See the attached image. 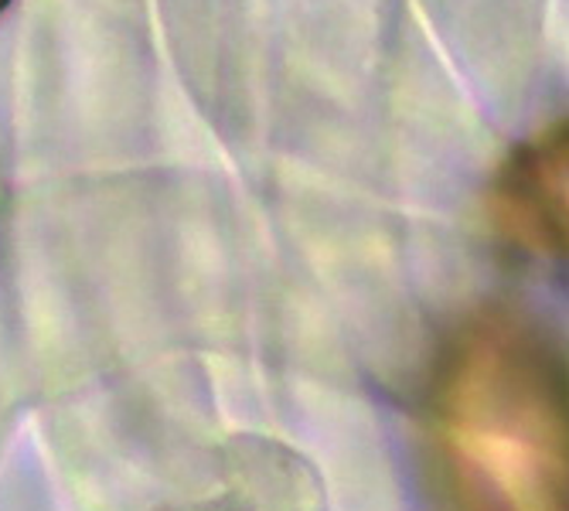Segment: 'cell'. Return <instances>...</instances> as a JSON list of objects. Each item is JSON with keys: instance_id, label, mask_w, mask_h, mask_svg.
I'll use <instances>...</instances> for the list:
<instances>
[{"instance_id": "2", "label": "cell", "mask_w": 569, "mask_h": 511, "mask_svg": "<svg viewBox=\"0 0 569 511\" xmlns=\"http://www.w3.org/2000/svg\"><path fill=\"white\" fill-rule=\"evenodd\" d=\"M488 209L508 242L569 260V117L508 153L491 181Z\"/></svg>"}, {"instance_id": "1", "label": "cell", "mask_w": 569, "mask_h": 511, "mask_svg": "<svg viewBox=\"0 0 569 511\" xmlns=\"http://www.w3.org/2000/svg\"><path fill=\"white\" fill-rule=\"evenodd\" d=\"M420 420L447 511H569V358L536 321L508 307L460 318Z\"/></svg>"}, {"instance_id": "3", "label": "cell", "mask_w": 569, "mask_h": 511, "mask_svg": "<svg viewBox=\"0 0 569 511\" xmlns=\"http://www.w3.org/2000/svg\"><path fill=\"white\" fill-rule=\"evenodd\" d=\"M8 4H11V0H0V11H4V8H8Z\"/></svg>"}]
</instances>
